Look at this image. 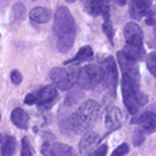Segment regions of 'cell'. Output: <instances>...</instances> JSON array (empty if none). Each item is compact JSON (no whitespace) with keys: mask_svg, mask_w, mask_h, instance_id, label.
Instances as JSON below:
<instances>
[{"mask_svg":"<svg viewBox=\"0 0 156 156\" xmlns=\"http://www.w3.org/2000/svg\"><path fill=\"white\" fill-rule=\"evenodd\" d=\"M98 103L95 100H86L84 103H81L78 109L66 117L61 122V128L67 133H86L92 128L97 122L98 117Z\"/></svg>","mask_w":156,"mask_h":156,"instance_id":"6da1fadb","label":"cell"},{"mask_svg":"<svg viewBox=\"0 0 156 156\" xmlns=\"http://www.w3.org/2000/svg\"><path fill=\"white\" fill-rule=\"evenodd\" d=\"M53 33L56 37L58 50L62 51V53H67L73 47L75 36H76L75 20L67 6H59L56 9L55 19H53Z\"/></svg>","mask_w":156,"mask_h":156,"instance_id":"7a4b0ae2","label":"cell"},{"mask_svg":"<svg viewBox=\"0 0 156 156\" xmlns=\"http://www.w3.org/2000/svg\"><path fill=\"white\" fill-rule=\"evenodd\" d=\"M123 34L126 39V47L125 51L134 58L136 61H140L145 58V50H144V34H142V28L136 22H129L125 25Z\"/></svg>","mask_w":156,"mask_h":156,"instance_id":"3957f363","label":"cell"},{"mask_svg":"<svg viewBox=\"0 0 156 156\" xmlns=\"http://www.w3.org/2000/svg\"><path fill=\"white\" fill-rule=\"evenodd\" d=\"M122 94L123 103L129 114H136L139 108L147 103V97L139 90V81L131 80V78L122 76Z\"/></svg>","mask_w":156,"mask_h":156,"instance_id":"277c9868","label":"cell"},{"mask_svg":"<svg viewBox=\"0 0 156 156\" xmlns=\"http://www.w3.org/2000/svg\"><path fill=\"white\" fill-rule=\"evenodd\" d=\"M78 72H80V67L78 66H72V67H67V69L55 67L50 72V78H51V81L56 84V87L66 90V89H70L75 84L76 78H78Z\"/></svg>","mask_w":156,"mask_h":156,"instance_id":"5b68a950","label":"cell"},{"mask_svg":"<svg viewBox=\"0 0 156 156\" xmlns=\"http://www.w3.org/2000/svg\"><path fill=\"white\" fill-rule=\"evenodd\" d=\"M101 80H103L101 67L95 66V64H87V66L81 67L76 78L78 84L83 89H94L101 83Z\"/></svg>","mask_w":156,"mask_h":156,"instance_id":"8992f818","label":"cell"},{"mask_svg":"<svg viewBox=\"0 0 156 156\" xmlns=\"http://www.w3.org/2000/svg\"><path fill=\"white\" fill-rule=\"evenodd\" d=\"M101 73H103V84L106 86V89L111 92V95L115 97V87H117V80H119V75H117V66L112 56H106L101 61Z\"/></svg>","mask_w":156,"mask_h":156,"instance_id":"52a82bcc","label":"cell"},{"mask_svg":"<svg viewBox=\"0 0 156 156\" xmlns=\"http://www.w3.org/2000/svg\"><path fill=\"white\" fill-rule=\"evenodd\" d=\"M117 61H119V67L122 70V76L131 78V80L140 81V75H139V67H137V61L131 58L125 50H120L117 53Z\"/></svg>","mask_w":156,"mask_h":156,"instance_id":"ba28073f","label":"cell"},{"mask_svg":"<svg viewBox=\"0 0 156 156\" xmlns=\"http://www.w3.org/2000/svg\"><path fill=\"white\" fill-rule=\"evenodd\" d=\"M56 87L55 86H44L39 89L37 92L28 94L25 97V103L27 105H39V106H47L56 98Z\"/></svg>","mask_w":156,"mask_h":156,"instance_id":"9c48e42d","label":"cell"},{"mask_svg":"<svg viewBox=\"0 0 156 156\" xmlns=\"http://www.w3.org/2000/svg\"><path fill=\"white\" fill-rule=\"evenodd\" d=\"M134 125H139V129L142 133H154L156 131V114L151 112V111H147L144 114H140L139 117L131 120Z\"/></svg>","mask_w":156,"mask_h":156,"instance_id":"30bf717a","label":"cell"},{"mask_svg":"<svg viewBox=\"0 0 156 156\" xmlns=\"http://www.w3.org/2000/svg\"><path fill=\"white\" fill-rule=\"evenodd\" d=\"M86 11L92 16H103L106 20L109 19V0H89Z\"/></svg>","mask_w":156,"mask_h":156,"instance_id":"8fae6325","label":"cell"},{"mask_svg":"<svg viewBox=\"0 0 156 156\" xmlns=\"http://www.w3.org/2000/svg\"><path fill=\"white\" fill-rule=\"evenodd\" d=\"M105 126L108 131H115L122 126V112L115 106H108L105 111Z\"/></svg>","mask_w":156,"mask_h":156,"instance_id":"7c38bea8","label":"cell"},{"mask_svg":"<svg viewBox=\"0 0 156 156\" xmlns=\"http://www.w3.org/2000/svg\"><path fill=\"white\" fill-rule=\"evenodd\" d=\"M100 142V136L94 131H86L80 140V145H78V150H80V154H89L90 151H92L97 144Z\"/></svg>","mask_w":156,"mask_h":156,"instance_id":"4fadbf2b","label":"cell"},{"mask_svg":"<svg viewBox=\"0 0 156 156\" xmlns=\"http://www.w3.org/2000/svg\"><path fill=\"white\" fill-rule=\"evenodd\" d=\"M151 9V0H131L129 5V16L133 19H140L147 16V12Z\"/></svg>","mask_w":156,"mask_h":156,"instance_id":"5bb4252c","label":"cell"},{"mask_svg":"<svg viewBox=\"0 0 156 156\" xmlns=\"http://www.w3.org/2000/svg\"><path fill=\"white\" fill-rule=\"evenodd\" d=\"M0 151L3 156H12L16 151V139L8 134L0 136Z\"/></svg>","mask_w":156,"mask_h":156,"instance_id":"9a60e30c","label":"cell"},{"mask_svg":"<svg viewBox=\"0 0 156 156\" xmlns=\"http://www.w3.org/2000/svg\"><path fill=\"white\" fill-rule=\"evenodd\" d=\"M30 19L33 22H37V23H45L51 19V14L47 8H42V6H37V8H33L30 11Z\"/></svg>","mask_w":156,"mask_h":156,"instance_id":"2e32d148","label":"cell"},{"mask_svg":"<svg viewBox=\"0 0 156 156\" xmlns=\"http://www.w3.org/2000/svg\"><path fill=\"white\" fill-rule=\"evenodd\" d=\"M11 122L19 128H27L28 126V114L25 112L22 108H16L11 112Z\"/></svg>","mask_w":156,"mask_h":156,"instance_id":"e0dca14e","label":"cell"},{"mask_svg":"<svg viewBox=\"0 0 156 156\" xmlns=\"http://www.w3.org/2000/svg\"><path fill=\"white\" fill-rule=\"evenodd\" d=\"M92 56H94L92 48L84 45V47L80 48V51L76 53V56L69 59V61H66V64H78V62H83V61H89V59H92Z\"/></svg>","mask_w":156,"mask_h":156,"instance_id":"ac0fdd59","label":"cell"},{"mask_svg":"<svg viewBox=\"0 0 156 156\" xmlns=\"http://www.w3.org/2000/svg\"><path fill=\"white\" fill-rule=\"evenodd\" d=\"M51 151H53V156H76L72 147L64 145V144H53L51 145Z\"/></svg>","mask_w":156,"mask_h":156,"instance_id":"d6986e66","label":"cell"},{"mask_svg":"<svg viewBox=\"0 0 156 156\" xmlns=\"http://www.w3.org/2000/svg\"><path fill=\"white\" fill-rule=\"evenodd\" d=\"M145 59H147V67H148L150 73H151L153 76H156V51L147 55Z\"/></svg>","mask_w":156,"mask_h":156,"instance_id":"ffe728a7","label":"cell"},{"mask_svg":"<svg viewBox=\"0 0 156 156\" xmlns=\"http://www.w3.org/2000/svg\"><path fill=\"white\" fill-rule=\"evenodd\" d=\"M23 14H25L23 5L22 3H16L14 8H12V19H14V20H20L23 17Z\"/></svg>","mask_w":156,"mask_h":156,"instance_id":"44dd1931","label":"cell"},{"mask_svg":"<svg viewBox=\"0 0 156 156\" xmlns=\"http://www.w3.org/2000/svg\"><path fill=\"white\" fill-rule=\"evenodd\" d=\"M20 156H33V151H31V147L28 144L27 137L22 139V150H20Z\"/></svg>","mask_w":156,"mask_h":156,"instance_id":"7402d4cb","label":"cell"},{"mask_svg":"<svg viewBox=\"0 0 156 156\" xmlns=\"http://www.w3.org/2000/svg\"><path fill=\"white\" fill-rule=\"evenodd\" d=\"M106 151H108V147H106V144H103V145L97 147L95 150H92L86 156H106Z\"/></svg>","mask_w":156,"mask_h":156,"instance_id":"603a6c76","label":"cell"},{"mask_svg":"<svg viewBox=\"0 0 156 156\" xmlns=\"http://www.w3.org/2000/svg\"><path fill=\"white\" fill-rule=\"evenodd\" d=\"M103 31L106 33L109 41H112V39H114V33H112V27H111V20L109 19H106L105 23H103Z\"/></svg>","mask_w":156,"mask_h":156,"instance_id":"cb8c5ba5","label":"cell"},{"mask_svg":"<svg viewBox=\"0 0 156 156\" xmlns=\"http://www.w3.org/2000/svg\"><path fill=\"white\" fill-rule=\"evenodd\" d=\"M128 150H129V147H128L126 144H120L119 147L112 151V156H123V154L128 153Z\"/></svg>","mask_w":156,"mask_h":156,"instance_id":"d4e9b609","label":"cell"},{"mask_svg":"<svg viewBox=\"0 0 156 156\" xmlns=\"http://www.w3.org/2000/svg\"><path fill=\"white\" fill-rule=\"evenodd\" d=\"M11 80L14 84H20L22 83V73L19 70H12L11 72Z\"/></svg>","mask_w":156,"mask_h":156,"instance_id":"484cf974","label":"cell"},{"mask_svg":"<svg viewBox=\"0 0 156 156\" xmlns=\"http://www.w3.org/2000/svg\"><path fill=\"white\" fill-rule=\"evenodd\" d=\"M142 142H144V133L140 131V129H137V131L134 133V145H140Z\"/></svg>","mask_w":156,"mask_h":156,"instance_id":"4316f807","label":"cell"},{"mask_svg":"<svg viewBox=\"0 0 156 156\" xmlns=\"http://www.w3.org/2000/svg\"><path fill=\"white\" fill-rule=\"evenodd\" d=\"M150 45L151 47H156V22H154V30H153V42Z\"/></svg>","mask_w":156,"mask_h":156,"instance_id":"83f0119b","label":"cell"},{"mask_svg":"<svg viewBox=\"0 0 156 156\" xmlns=\"http://www.w3.org/2000/svg\"><path fill=\"white\" fill-rule=\"evenodd\" d=\"M117 3H119V5H125L126 0H117Z\"/></svg>","mask_w":156,"mask_h":156,"instance_id":"f1b7e54d","label":"cell"},{"mask_svg":"<svg viewBox=\"0 0 156 156\" xmlns=\"http://www.w3.org/2000/svg\"><path fill=\"white\" fill-rule=\"evenodd\" d=\"M67 2H75V0H67Z\"/></svg>","mask_w":156,"mask_h":156,"instance_id":"f546056e","label":"cell"}]
</instances>
